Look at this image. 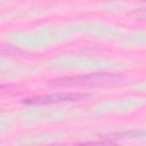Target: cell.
<instances>
[{"instance_id": "1", "label": "cell", "mask_w": 146, "mask_h": 146, "mask_svg": "<svg viewBox=\"0 0 146 146\" xmlns=\"http://www.w3.org/2000/svg\"><path fill=\"white\" fill-rule=\"evenodd\" d=\"M123 76L116 73H89L84 75L65 76L51 80L48 84L52 88H71V87H88V86H99L106 83L119 82Z\"/></svg>"}, {"instance_id": "2", "label": "cell", "mask_w": 146, "mask_h": 146, "mask_svg": "<svg viewBox=\"0 0 146 146\" xmlns=\"http://www.w3.org/2000/svg\"><path fill=\"white\" fill-rule=\"evenodd\" d=\"M91 95L81 94V92H57L51 95H40L30 98H24L22 100L25 105H49V104H59V103H70L83 100Z\"/></svg>"}, {"instance_id": "3", "label": "cell", "mask_w": 146, "mask_h": 146, "mask_svg": "<svg viewBox=\"0 0 146 146\" xmlns=\"http://www.w3.org/2000/svg\"><path fill=\"white\" fill-rule=\"evenodd\" d=\"M67 146H116V145L111 140H99V141H88V143H81V144H74Z\"/></svg>"}, {"instance_id": "4", "label": "cell", "mask_w": 146, "mask_h": 146, "mask_svg": "<svg viewBox=\"0 0 146 146\" xmlns=\"http://www.w3.org/2000/svg\"><path fill=\"white\" fill-rule=\"evenodd\" d=\"M17 49L14 48L13 46H8V44H2L0 43V55H7V54H11L14 51H16Z\"/></svg>"}, {"instance_id": "5", "label": "cell", "mask_w": 146, "mask_h": 146, "mask_svg": "<svg viewBox=\"0 0 146 146\" xmlns=\"http://www.w3.org/2000/svg\"><path fill=\"white\" fill-rule=\"evenodd\" d=\"M48 146H67V145H48Z\"/></svg>"}]
</instances>
